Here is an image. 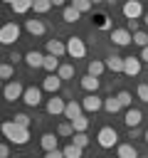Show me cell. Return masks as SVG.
<instances>
[{
  "instance_id": "obj_18",
  "label": "cell",
  "mask_w": 148,
  "mask_h": 158,
  "mask_svg": "<svg viewBox=\"0 0 148 158\" xmlns=\"http://www.w3.org/2000/svg\"><path fill=\"white\" fill-rule=\"evenodd\" d=\"M116 158H138V151L133 143H118L116 146Z\"/></svg>"
},
{
  "instance_id": "obj_31",
  "label": "cell",
  "mask_w": 148,
  "mask_h": 158,
  "mask_svg": "<svg viewBox=\"0 0 148 158\" xmlns=\"http://www.w3.org/2000/svg\"><path fill=\"white\" fill-rule=\"evenodd\" d=\"M72 126H74V131H86V128H89V118H86V114L72 118Z\"/></svg>"
},
{
  "instance_id": "obj_22",
  "label": "cell",
  "mask_w": 148,
  "mask_h": 158,
  "mask_svg": "<svg viewBox=\"0 0 148 158\" xmlns=\"http://www.w3.org/2000/svg\"><path fill=\"white\" fill-rule=\"evenodd\" d=\"M106 72V62L104 59H91L89 64H86V74H94V77H101Z\"/></svg>"
},
{
  "instance_id": "obj_38",
  "label": "cell",
  "mask_w": 148,
  "mask_h": 158,
  "mask_svg": "<svg viewBox=\"0 0 148 158\" xmlns=\"http://www.w3.org/2000/svg\"><path fill=\"white\" fill-rule=\"evenodd\" d=\"M12 121H15L17 126H25V128H30V123H32V118H30L27 114H15V116H12Z\"/></svg>"
},
{
  "instance_id": "obj_47",
  "label": "cell",
  "mask_w": 148,
  "mask_h": 158,
  "mask_svg": "<svg viewBox=\"0 0 148 158\" xmlns=\"http://www.w3.org/2000/svg\"><path fill=\"white\" fill-rule=\"evenodd\" d=\"M143 141H146V143H148V128H146V131H143Z\"/></svg>"
},
{
  "instance_id": "obj_34",
  "label": "cell",
  "mask_w": 148,
  "mask_h": 158,
  "mask_svg": "<svg viewBox=\"0 0 148 158\" xmlns=\"http://www.w3.org/2000/svg\"><path fill=\"white\" fill-rule=\"evenodd\" d=\"M133 44H138L141 49H143V47H148V32H143V30L133 32Z\"/></svg>"
},
{
  "instance_id": "obj_41",
  "label": "cell",
  "mask_w": 148,
  "mask_h": 158,
  "mask_svg": "<svg viewBox=\"0 0 148 158\" xmlns=\"http://www.w3.org/2000/svg\"><path fill=\"white\" fill-rule=\"evenodd\" d=\"M126 30H131V32H138V20H128V22H126Z\"/></svg>"
},
{
  "instance_id": "obj_35",
  "label": "cell",
  "mask_w": 148,
  "mask_h": 158,
  "mask_svg": "<svg viewBox=\"0 0 148 158\" xmlns=\"http://www.w3.org/2000/svg\"><path fill=\"white\" fill-rule=\"evenodd\" d=\"M96 27H99V30H109V32L113 30V27H111L109 15H104V12H101V15H96Z\"/></svg>"
},
{
  "instance_id": "obj_50",
  "label": "cell",
  "mask_w": 148,
  "mask_h": 158,
  "mask_svg": "<svg viewBox=\"0 0 148 158\" xmlns=\"http://www.w3.org/2000/svg\"><path fill=\"white\" fill-rule=\"evenodd\" d=\"M2 2H7V5H12V2H15V0H2Z\"/></svg>"
},
{
  "instance_id": "obj_8",
  "label": "cell",
  "mask_w": 148,
  "mask_h": 158,
  "mask_svg": "<svg viewBox=\"0 0 148 158\" xmlns=\"http://www.w3.org/2000/svg\"><path fill=\"white\" fill-rule=\"evenodd\" d=\"M141 15H146L141 0H126V2H123V17H126V20H138Z\"/></svg>"
},
{
  "instance_id": "obj_29",
  "label": "cell",
  "mask_w": 148,
  "mask_h": 158,
  "mask_svg": "<svg viewBox=\"0 0 148 158\" xmlns=\"http://www.w3.org/2000/svg\"><path fill=\"white\" fill-rule=\"evenodd\" d=\"M15 74V64L12 62H2L0 64V79H12Z\"/></svg>"
},
{
  "instance_id": "obj_28",
  "label": "cell",
  "mask_w": 148,
  "mask_h": 158,
  "mask_svg": "<svg viewBox=\"0 0 148 158\" xmlns=\"http://www.w3.org/2000/svg\"><path fill=\"white\" fill-rule=\"evenodd\" d=\"M32 10H35L37 15H47V12L52 10V0H35Z\"/></svg>"
},
{
  "instance_id": "obj_9",
  "label": "cell",
  "mask_w": 148,
  "mask_h": 158,
  "mask_svg": "<svg viewBox=\"0 0 148 158\" xmlns=\"http://www.w3.org/2000/svg\"><path fill=\"white\" fill-rule=\"evenodd\" d=\"M42 86H27L25 89V94H22V101L27 104V106H39L42 104Z\"/></svg>"
},
{
  "instance_id": "obj_14",
  "label": "cell",
  "mask_w": 148,
  "mask_h": 158,
  "mask_svg": "<svg viewBox=\"0 0 148 158\" xmlns=\"http://www.w3.org/2000/svg\"><path fill=\"white\" fill-rule=\"evenodd\" d=\"M25 64H27L30 69H39V67H44V54L37 52V49H30V52L25 54Z\"/></svg>"
},
{
  "instance_id": "obj_51",
  "label": "cell",
  "mask_w": 148,
  "mask_h": 158,
  "mask_svg": "<svg viewBox=\"0 0 148 158\" xmlns=\"http://www.w3.org/2000/svg\"><path fill=\"white\" fill-rule=\"evenodd\" d=\"M91 2H94V5H96V2H104V0H91Z\"/></svg>"
},
{
  "instance_id": "obj_42",
  "label": "cell",
  "mask_w": 148,
  "mask_h": 158,
  "mask_svg": "<svg viewBox=\"0 0 148 158\" xmlns=\"http://www.w3.org/2000/svg\"><path fill=\"white\" fill-rule=\"evenodd\" d=\"M7 59H10L12 64H17V62H20V59H25V57H22L20 52H10V57H7Z\"/></svg>"
},
{
  "instance_id": "obj_44",
  "label": "cell",
  "mask_w": 148,
  "mask_h": 158,
  "mask_svg": "<svg viewBox=\"0 0 148 158\" xmlns=\"http://www.w3.org/2000/svg\"><path fill=\"white\" fill-rule=\"evenodd\" d=\"M141 136V128L136 126V128H128V138H138Z\"/></svg>"
},
{
  "instance_id": "obj_25",
  "label": "cell",
  "mask_w": 148,
  "mask_h": 158,
  "mask_svg": "<svg viewBox=\"0 0 148 158\" xmlns=\"http://www.w3.org/2000/svg\"><path fill=\"white\" fill-rule=\"evenodd\" d=\"M79 17H81V12H79L74 5H67V7L62 10V20H64V22H76Z\"/></svg>"
},
{
  "instance_id": "obj_23",
  "label": "cell",
  "mask_w": 148,
  "mask_h": 158,
  "mask_svg": "<svg viewBox=\"0 0 148 158\" xmlns=\"http://www.w3.org/2000/svg\"><path fill=\"white\" fill-rule=\"evenodd\" d=\"M59 67H62L59 57H54V54H44V67H42V69H47L49 74H57V72H59Z\"/></svg>"
},
{
  "instance_id": "obj_15",
  "label": "cell",
  "mask_w": 148,
  "mask_h": 158,
  "mask_svg": "<svg viewBox=\"0 0 148 158\" xmlns=\"http://www.w3.org/2000/svg\"><path fill=\"white\" fill-rule=\"evenodd\" d=\"M84 114V106H81V101H67V109H64V118L67 121H72V118H76V116H81Z\"/></svg>"
},
{
  "instance_id": "obj_21",
  "label": "cell",
  "mask_w": 148,
  "mask_h": 158,
  "mask_svg": "<svg viewBox=\"0 0 148 158\" xmlns=\"http://www.w3.org/2000/svg\"><path fill=\"white\" fill-rule=\"evenodd\" d=\"M57 136H59V133H42V138H39V146L44 148V153L57 148V143H59V138H57Z\"/></svg>"
},
{
  "instance_id": "obj_16",
  "label": "cell",
  "mask_w": 148,
  "mask_h": 158,
  "mask_svg": "<svg viewBox=\"0 0 148 158\" xmlns=\"http://www.w3.org/2000/svg\"><path fill=\"white\" fill-rule=\"evenodd\" d=\"M123 121H126V126H128V128H136V126H141V121H143V111L131 106V109L126 111V118H123Z\"/></svg>"
},
{
  "instance_id": "obj_2",
  "label": "cell",
  "mask_w": 148,
  "mask_h": 158,
  "mask_svg": "<svg viewBox=\"0 0 148 158\" xmlns=\"http://www.w3.org/2000/svg\"><path fill=\"white\" fill-rule=\"evenodd\" d=\"M96 143H99L101 148H113V146H118V133H116V128H113V126H104V128H99V133H96Z\"/></svg>"
},
{
  "instance_id": "obj_46",
  "label": "cell",
  "mask_w": 148,
  "mask_h": 158,
  "mask_svg": "<svg viewBox=\"0 0 148 158\" xmlns=\"http://www.w3.org/2000/svg\"><path fill=\"white\" fill-rule=\"evenodd\" d=\"M52 5H64V0H52Z\"/></svg>"
},
{
  "instance_id": "obj_33",
  "label": "cell",
  "mask_w": 148,
  "mask_h": 158,
  "mask_svg": "<svg viewBox=\"0 0 148 158\" xmlns=\"http://www.w3.org/2000/svg\"><path fill=\"white\" fill-rule=\"evenodd\" d=\"M57 133H59V136H67V138L74 136V126H72V121H62V123L57 126Z\"/></svg>"
},
{
  "instance_id": "obj_17",
  "label": "cell",
  "mask_w": 148,
  "mask_h": 158,
  "mask_svg": "<svg viewBox=\"0 0 148 158\" xmlns=\"http://www.w3.org/2000/svg\"><path fill=\"white\" fill-rule=\"evenodd\" d=\"M47 54H54V57L67 54V42H62V40H47Z\"/></svg>"
},
{
  "instance_id": "obj_12",
  "label": "cell",
  "mask_w": 148,
  "mask_h": 158,
  "mask_svg": "<svg viewBox=\"0 0 148 158\" xmlns=\"http://www.w3.org/2000/svg\"><path fill=\"white\" fill-rule=\"evenodd\" d=\"M62 81H64V79H62L59 74H47V77L42 79V89L49 91V94H57V91L62 89Z\"/></svg>"
},
{
  "instance_id": "obj_26",
  "label": "cell",
  "mask_w": 148,
  "mask_h": 158,
  "mask_svg": "<svg viewBox=\"0 0 148 158\" xmlns=\"http://www.w3.org/2000/svg\"><path fill=\"white\" fill-rule=\"evenodd\" d=\"M123 106H121V101H118V96H109V99H104V111H109V114H118Z\"/></svg>"
},
{
  "instance_id": "obj_36",
  "label": "cell",
  "mask_w": 148,
  "mask_h": 158,
  "mask_svg": "<svg viewBox=\"0 0 148 158\" xmlns=\"http://www.w3.org/2000/svg\"><path fill=\"white\" fill-rule=\"evenodd\" d=\"M57 74H59L64 81H67V79H72V77H74V64H67V62H64V64L59 67V72H57Z\"/></svg>"
},
{
  "instance_id": "obj_39",
  "label": "cell",
  "mask_w": 148,
  "mask_h": 158,
  "mask_svg": "<svg viewBox=\"0 0 148 158\" xmlns=\"http://www.w3.org/2000/svg\"><path fill=\"white\" fill-rule=\"evenodd\" d=\"M138 99H141L143 104H148V84H146V81L138 84Z\"/></svg>"
},
{
  "instance_id": "obj_49",
  "label": "cell",
  "mask_w": 148,
  "mask_h": 158,
  "mask_svg": "<svg viewBox=\"0 0 148 158\" xmlns=\"http://www.w3.org/2000/svg\"><path fill=\"white\" fill-rule=\"evenodd\" d=\"M104 2H109V5H113V2H116V0H104Z\"/></svg>"
},
{
  "instance_id": "obj_20",
  "label": "cell",
  "mask_w": 148,
  "mask_h": 158,
  "mask_svg": "<svg viewBox=\"0 0 148 158\" xmlns=\"http://www.w3.org/2000/svg\"><path fill=\"white\" fill-rule=\"evenodd\" d=\"M25 30H27L30 35H37V37H39V35L47 32V25H44L42 20H27V22H25Z\"/></svg>"
},
{
  "instance_id": "obj_7",
  "label": "cell",
  "mask_w": 148,
  "mask_h": 158,
  "mask_svg": "<svg viewBox=\"0 0 148 158\" xmlns=\"http://www.w3.org/2000/svg\"><path fill=\"white\" fill-rule=\"evenodd\" d=\"M81 106H84V114H96V111L104 109V99L99 94H86L81 99Z\"/></svg>"
},
{
  "instance_id": "obj_32",
  "label": "cell",
  "mask_w": 148,
  "mask_h": 158,
  "mask_svg": "<svg viewBox=\"0 0 148 158\" xmlns=\"http://www.w3.org/2000/svg\"><path fill=\"white\" fill-rule=\"evenodd\" d=\"M72 143H76V146H81V148H86V146H89V136H86V131H74Z\"/></svg>"
},
{
  "instance_id": "obj_40",
  "label": "cell",
  "mask_w": 148,
  "mask_h": 158,
  "mask_svg": "<svg viewBox=\"0 0 148 158\" xmlns=\"http://www.w3.org/2000/svg\"><path fill=\"white\" fill-rule=\"evenodd\" d=\"M44 158H64V151H59V148H54V151H47V153H44Z\"/></svg>"
},
{
  "instance_id": "obj_48",
  "label": "cell",
  "mask_w": 148,
  "mask_h": 158,
  "mask_svg": "<svg viewBox=\"0 0 148 158\" xmlns=\"http://www.w3.org/2000/svg\"><path fill=\"white\" fill-rule=\"evenodd\" d=\"M143 20H146V27H148V12H146V15H143Z\"/></svg>"
},
{
  "instance_id": "obj_30",
  "label": "cell",
  "mask_w": 148,
  "mask_h": 158,
  "mask_svg": "<svg viewBox=\"0 0 148 158\" xmlns=\"http://www.w3.org/2000/svg\"><path fill=\"white\" fill-rule=\"evenodd\" d=\"M116 96H118L121 106H126V109H131V106H133V96H131V91H128V89H121Z\"/></svg>"
},
{
  "instance_id": "obj_1",
  "label": "cell",
  "mask_w": 148,
  "mask_h": 158,
  "mask_svg": "<svg viewBox=\"0 0 148 158\" xmlns=\"http://www.w3.org/2000/svg\"><path fill=\"white\" fill-rule=\"evenodd\" d=\"M2 133H5V138H7L10 143H15V146H25V143L30 141V128L17 126L15 121H5V123H2Z\"/></svg>"
},
{
  "instance_id": "obj_43",
  "label": "cell",
  "mask_w": 148,
  "mask_h": 158,
  "mask_svg": "<svg viewBox=\"0 0 148 158\" xmlns=\"http://www.w3.org/2000/svg\"><path fill=\"white\" fill-rule=\"evenodd\" d=\"M0 158H10V146H7V143L0 146Z\"/></svg>"
},
{
  "instance_id": "obj_13",
  "label": "cell",
  "mask_w": 148,
  "mask_h": 158,
  "mask_svg": "<svg viewBox=\"0 0 148 158\" xmlns=\"http://www.w3.org/2000/svg\"><path fill=\"white\" fill-rule=\"evenodd\" d=\"M79 84H81V89H84L86 94H96V91L101 89V81H99V77H94V74H84Z\"/></svg>"
},
{
  "instance_id": "obj_3",
  "label": "cell",
  "mask_w": 148,
  "mask_h": 158,
  "mask_svg": "<svg viewBox=\"0 0 148 158\" xmlns=\"http://www.w3.org/2000/svg\"><path fill=\"white\" fill-rule=\"evenodd\" d=\"M67 54H69L72 59H84V57H86V44H84V40L76 37V35L67 37Z\"/></svg>"
},
{
  "instance_id": "obj_5",
  "label": "cell",
  "mask_w": 148,
  "mask_h": 158,
  "mask_svg": "<svg viewBox=\"0 0 148 158\" xmlns=\"http://www.w3.org/2000/svg\"><path fill=\"white\" fill-rule=\"evenodd\" d=\"M25 89H27V86H22V84L15 79V81H7V84H5V91H2V96H5V101H10V104H12V101L22 99Z\"/></svg>"
},
{
  "instance_id": "obj_27",
  "label": "cell",
  "mask_w": 148,
  "mask_h": 158,
  "mask_svg": "<svg viewBox=\"0 0 148 158\" xmlns=\"http://www.w3.org/2000/svg\"><path fill=\"white\" fill-rule=\"evenodd\" d=\"M62 151H64V158H81V153H84V148L76 146V143H69V146H64Z\"/></svg>"
},
{
  "instance_id": "obj_37",
  "label": "cell",
  "mask_w": 148,
  "mask_h": 158,
  "mask_svg": "<svg viewBox=\"0 0 148 158\" xmlns=\"http://www.w3.org/2000/svg\"><path fill=\"white\" fill-rule=\"evenodd\" d=\"M72 5H74L79 12H89V10L94 7V2H91V0H72Z\"/></svg>"
},
{
  "instance_id": "obj_45",
  "label": "cell",
  "mask_w": 148,
  "mask_h": 158,
  "mask_svg": "<svg viewBox=\"0 0 148 158\" xmlns=\"http://www.w3.org/2000/svg\"><path fill=\"white\" fill-rule=\"evenodd\" d=\"M141 59H143V62H148V47H143V49H141Z\"/></svg>"
},
{
  "instance_id": "obj_6",
  "label": "cell",
  "mask_w": 148,
  "mask_h": 158,
  "mask_svg": "<svg viewBox=\"0 0 148 158\" xmlns=\"http://www.w3.org/2000/svg\"><path fill=\"white\" fill-rule=\"evenodd\" d=\"M111 42H113L116 47H126V44L133 42V35H131V30H126V27H113V30H111Z\"/></svg>"
},
{
  "instance_id": "obj_4",
  "label": "cell",
  "mask_w": 148,
  "mask_h": 158,
  "mask_svg": "<svg viewBox=\"0 0 148 158\" xmlns=\"http://www.w3.org/2000/svg\"><path fill=\"white\" fill-rule=\"evenodd\" d=\"M20 40V25L17 22H5L2 30H0V42L7 47V44H15Z\"/></svg>"
},
{
  "instance_id": "obj_19",
  "label": "cell",
  "mask_w": 148,
  "mask_h": 158,
  "mask_svg": "<svg viewBox=\"0 0 148 158\" xmlns=\"http://www.w3.org/2000/svg\"><path fill=\"white\" fill-rule=\"evenodd\" d=\"M104 62H106V69H109V72H113V74L123 72V57H118V54H109Z\"/></svg>"
},
{
  "instance_id": "obj_11",
  "label": "cell",
  "mask_w": 148,
  "mask_h": 158,
  "mask_svg": "<svg viewBox=\"0 0 148 158\" xmlns=\"http://www.w3.org/2000/svg\"><path fill=\"white\" fill-rule=\"evenodd\" d=\"M44 109H47V114H49V116H59V114L64 116V109H67V101H64V99H59L57 94H52V99L47 101V106H44Z\"/></svg>"
},
{
  "instance_id": "obj_10",
  "label": "cell",
  "mask_w": 148,
  "mask_h": 158,
  "mask_svg": "<svg viewBox=\"0 0 148 158\" xmlns=\"http://www.w3.org/2000/svg\"><path fill=\"white\" fill-rule=\"evenodd\" d=\"M141 64H143L141 57H123V74L126 77H138L141 74Z\"/></svg>"
},
{
  "instance_id": "obj_24",
  "label": "cell",
  "mask_w": 148,
  "mask_h": 158,
  "mask_svg": "<svg viewBox=\"0 0 148 158\" xmlns=\"http://www.w3.org/2000/svg\"><path fill=\"white\" fill-rule=\"evenodd\" d=\"M32 5H35V0H15L10 7H12V12H15V15H25V12H30V10H32Z\"/></svg>"
}]
</instances>
